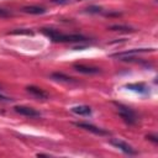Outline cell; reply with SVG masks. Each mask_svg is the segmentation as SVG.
<instances>
[{
	"label": "cell",
	"instance_id": "6da1fadb",
	"mask_svg": "<svg viewBox=\"0 0 158 158\" xmlns=\"http://www.w3.org/2000/svg\"><path fill=\"white\" fill-rule=\"evenodd\" d=\"M41 32L49 37L53 42H68V43H80V42H86L89 38L83 36V35H79V33H62L59 32L58 30H54V28H47V27H43L41 28Z\"/></svg>",
	"mask_w": 158,
	"mask_h": 158
},
{
	"label": "cell",
	"instance_id": "7a4b0ae2",
	"mask_svg": "<svg viewBox=\"0 0 158 158\" xmlns=\"http://www.w3.org/2000/svg\"><path fill=\"white\" fill-rule=\"evenodd\" d=\"M116 107H117V112H118V115L121 116V118L127 123V125H135L136 122H137V115H136V112L131 109V107H128V106H126V105H123V104H121V102H117V101H114L112 102Z\"/></svg>",
	"mask_w": 158,
	"mask_h": 158
},
{
	"label": "cell",
	"instance_id": "3957f363",
	"mask_svg": "<svg viewBox=\"0 0 158 158\" xmlns=\"http://www.w3.org/2000/svg\"><path fill=\"white\" fill-rule=\"evenodd\" d=\"M74 125L77 127H79V128H84V130H86V131H89V132H91L94 135H99V136L109 135L107 131H105V130H102L100 127H96V126H94L91 123H88V122H74Z\"/></svg>",
	"mask_w": 158,
	"mask_h": 158
},
{
	"label": "cell",
	"instance_id": "277c9868",
	"mask_svg": "<svg viewBox=\"0 0 158 158\" xmlns=\"http://www.w3.org/2000/svg\"><path fill=\"white\" fill-rule=\"evenodd\" d=\"M110 143H111L112 146H115L116 148H118L120 151H122L123 153H126V154H130V156L137 154L136 149H135L132 146H130L128 143H126V142H123V141H121V139H117V138H116V139H111Z\"/></svg>",
	"mask_w": 158,
	"mask_h": 158
},
{
	"label": "cell",
	"instance_id": "5b68a950",
	"mask_svg": "<svg viewBox=\"0 0 158 158\" xmlns=\"http://www.w3.org/2000/svg\"><path fill=\"white\" fill-rule=\"evenodd\" d=\"M14 110H15V112L27 116V117H41V112L30 106H15Z\"/></svg>",
	"mask_w": 158,
	"mask_h": 158
},
{
	"label": "cell",
	"instance_id": "8992f818",
	"mask_svg": "<svg viewBox=\"0 0 158 158\" xmlns=\"http://www.w3.org/2000/svg\"><path fill=\"white\" fill-rule=\"evenodd\" d=\"M73 68L81 73V74H89V75H93V74H99L101 73V69L98 68V67H90V65H85V64H79V63H75L73 64Z\"/></svg>",
	"mask_w": 158,
	"mask_h": 158
},
{
	"label": "cell",
	"instance_id": "52a82bcc",
	"mask_svg": "<svg viewBox=\"0 0 158 158\" xmlns=\"http://www.w3.org/2000/svg\"><path fill=\"white\" fill-rule=\"evenodd\" d=\"M26 91L30 93L32 96H35L37 99H42V100L48 99V94L43 89H41V88L36 86V85H28V86H26Z\"/></svg>",
	"mask_w": 158,
	"mask_h": 158
},
{
	"label": "cell",
	"instance_id": "ba28073f",
	"mask_svg": "<svg viewBox=\"0 0 158 158\" xmlns=\"http://www.w3.org/2000/svg\"><path fill=\"white\" fill-rule=\"evenodd\" d=\"M51 78L54 79V80H58V81H64V83H75V79L64 74V73H60V72H54L51 74Z\"/></svg>",
	"mask_w": 158,
	"mask_h": 158
},
{
	"label": "cell",
	"instance_id": "9c48e42d",
	"mask_svg": "<svg viewBox=\"0 0 158 158\" xmlns=\"http://www.w3.org/2000/svg\"><path fill=\"white\" fill-rule=\"evenodd\" d=\"M153 48H139V49H131V51H126V52H117L111 54V57H125V56H131V54H136V53H141V52H153Z\"/></svg>",
	"mask_w": 158,
	"mask_h": 158
},
{
	"label": "cell",
	"instance_id": "30bf717a",
	"mask_svg": "<svg viewBox=\"0 0 158 158\" xmlns=\"http://www.w3.org/2000/svg\"><path fill=\"white\" fill-rule=\"evenodd\" d=\"M22 11L26 14H31V15H41L46 12V9L41 6H36V5H30V6L22 7Z\"/></svg>",
	"mask_w": 158,
	"mask_h": 158
},
{
	"label": "cell",
	"instance_id": "8fae6325",
	"mask_svg": "<svg viewBox=\"0 0 158 158\" xmlns=\"http://www.w3.org/2000/svg\"><path fill=\"white\" fill-rule=\"evenodd\" d=\"M70 111L73 114H77V115H81V116H88L91 114V109L86 105H79V106H73L70 109Z\"/></svg>",
	"mask_w": 158,
	"mask_h": 158
},
{
	"label": "cell",
	"instance_id": "7c38bea8",
	"mask_svg": "<svg viewBox=\"0 0 158 158\" xmlns=\"http://www.w3.org/2000/svg\"><path fill=\"white\" fill-rule=\"evenodd\" d=\"M127 89L130 90H133V91H137V93H141V94H147L148 93V88L143 84V83H135V84H127L126 85Z\"/></svg>",
	"mask_w": 158,
	"mask_h": 158
},
{
	"label": "cell",
	"instance_id": "4fadbf2b",
	"mask_svg": "<svg viewBox=\"0 0 158 158\" xmlns=\"http://www.w3.org/2000/svg\"><path fill=\"white\" fill-rule=\"evenodd\" d=\"M110 31H116V32H135V30L130 26H126V25H111L109 27Z\"/></svg>",
	"mask_w": 158,
	"mask_h": 158
},
{
	"label": "cell",
	"instance_id": "5bb4252c",
	"mask_svg": "<svg viewBox=\"0 0 158 158\" xmlns=\"http://www.w3.org/2000/svg\"><path fill=\"white\" fill-rule=\"evenodd\" d=\"M7 35H33V32L30 30H26V28H17L14 31H9Z\"/></svg>",
	"mask_w": 158,
	"mask_h": 158
},
{
	"label": "cell",
	"instance_id": "9a60e30c",
	"mask_svg": "<svg viewBox=\"0 0 158 158\" xmlns=\"http://www.w3.org/2000/svg\"><path fill=\"white\" fill-rule=\"evenodd\" d=\"M86 11H88V12H90V14H100V12H102V7H100V6H95V5H91V6L86 7Z\"/></svg>",
	"mask_w": 158,
	"mask_h": 158
},
{
	"label": "cell",
	"instance_id": "2e32d148",
	"mask_svg": "<svg viewBox=\"0 0 158 158\" xmlns=\"http://www.w3.org/2000/svg\"><path fill=\"white\" fill-rule=\"evenodd\" d=\"M146 138H147L148 141H152L154 144H158V137H157L156 135H147Z\"/></svg>",
	"mask_w": 158,
	"mask_h": 158
},
{
	"label": "cell",
	"instance_id": "e0dca14e",
	"mask_svg": "<svg viewBox=\"0 0 158 158\" xmlns=\"http://www.w3.org/2000/svg\"><path fill=\"white\" fill-rule=\"evenodd\" d=\"M11 16V12L5 10V9H0V17H9Z\"/></svg>",
	"mask_w": 158,
	"mask_h": 158
},
{
	"label": "cell",
	"instance_id": "ac0fdd59",
	"mask_svg": "<svg viewBox=\"0 0 158 158\" xmlns=\"http://www.w3.org/2000/svg\"><path fill=\"white\" fill-rule=\"evenodd\" d=\"M11 100H12L11 98H7V96H4V95L0 94V101H2V102H10Z\"/></svg>",
	"mask_w": 158,
	"mask_h": 158
},
{
	"label": "cell",
	"instance_id": "d6986e66",
	"mask_svg": "<svg viewBox=\"0 0 158 158\" xmlns=\"http://www.w3.org/2000/svg\"><path fill=\"white\" fill-rule=\"evenodd\" d=\"M53 4H67L69 0H51Z\"/></svg>",
	"mask_w": 158,
	"mask_h": 158
},
{
	"label": "cell",
	"instance_id": "ffe728a7",
	"mask_svg": "<svg viewBox=\"0 0 158 158\" xmlns=\"http://www.w3.org/2000/svg\"><path fill=\"white\" fill-rule=\"evenodd\" d=\"M105 15H106V16H120L121 12H106Z\"/></svg>",
	"mask_w": 158,
	"mask_h": 158
},
{
	"label": "cell",
	"instance_id": "44dd1931",
	"mask_svg": "<svg viewBox=\"0 0 158 158\" xmlns=\"http://www.w3.org/2000/svg\"><path fill=\"white\" fill-rule=\"evenodd\" d=\"M37 157H48V154H44V153H38Z\"/></svg>",
	"mask_w": 158,
	"mask_h": 158
}]
</instances>
